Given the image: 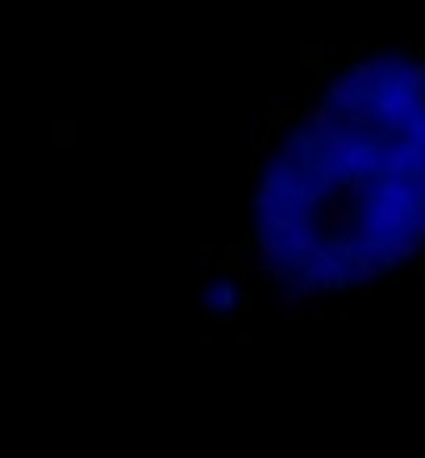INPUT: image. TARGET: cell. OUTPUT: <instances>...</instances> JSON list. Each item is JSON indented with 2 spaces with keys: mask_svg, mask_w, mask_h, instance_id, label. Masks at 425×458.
I'll use <instances>...</instances> for the list:
<instances>
[{
  "mask_svg": "<svg viewBox=\"0 0 425 458\" xmlns=\"http://www.w3.org/2000/svg\"><path fill=\"white\" fill-rule=\"evenodd\" d=\"M267 125H271V117H267L263 108H255V113H250V146H255V150L267 146Z\"/></svg>",
  "mask_w": 425,
  "mask_h": 458,
  "instance_id": "obj_2",
  "label": "cell"
},
{
  "mask_svg": "<svg viewBox=\"0 0 425 458\" xmlns=\"http://www.w3.org/2000/svg\"><path fill=\"white\" fill-rule=\"evenodd\" d=\"M413 242H422L425 246V200L422 204H413V213H409V229H405Z\"/></svg>",
  "mask_w": 425,
  "mask_h": 458,
  "instance_id": "obj_4",
  "label": "cell"
},
{
  "mask_svg": "<svg viewBox=\"0 0 425 458\" xmlns=\"http://www.w3.org/2000/svg\"><path fill=\"white\" fill-rule=\"evenodd\" d=\"M326 58H330V46H321V42L300 46V67H326Z\"/></svg>",
  "mask_w": 425,
  "mask_h": 458,
  "instance_id": "obj_3",
  "label": "cell"
},
{
  "mask_svg": "<svg viewBox=\"0 0 425 458\" xmlns=\"http://www.w3.org/2000/svg\"><path fill=\"white\" fill-rule=\"evenodd\" d=\"M196 279H200V288H209V279H213V263H209V259L200 263V271H196Z\"/></svg>",
  "mask_w": 425,
  "mask_h": 458,
  "instance_id": "obj_5",
  "label": "cell"
},
{
  "mask_svg": "<svg viewBox=\"0 0 425 458\" xmlns=\"http://www.w3.org/2000/svg\"><path fill=\"white\" fill-rule=\"evenodd\" d=\"M388 246H392V263H413V259H417V254L425 250L422 242H413L409 234H401V238H392Z\"/></svg>",
  "mask_w": 425,
  "mask_h": 458,
  "instance_id": "obj_1",
  "label": "cell"
}]
</instances>
